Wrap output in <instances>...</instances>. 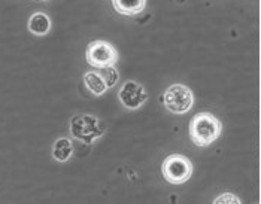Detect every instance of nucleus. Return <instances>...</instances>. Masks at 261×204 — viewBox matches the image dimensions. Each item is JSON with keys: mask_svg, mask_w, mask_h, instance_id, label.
<instances>
[{"mask_svg": "<svg viewBox=\"0 0 261 204\" xmlns=\"http://www.w3.org/2000/svg\"><path fill=\"white\" fill-rule=\"evenodd\" d=\"M221 121L209 112L197 113L190 124V137L197 146H209L221 136Z\"/></svg>", "mask_w": 261, "mask_h": 204, "instance_id": "f257e3e1", "label": "nucleus"}, {"mask_svg": "<svg viewBox=\"0 0 261 204\" xmlns=\"http://www.w3.org/2000/svg\"><path fill=\"white\" fill-rule=\"evenodd\" d=\"M164 179L172 185L185 184L193 176V163L179 154L169 155L161 165Z\"/></svg>", "mask_w": 261, "mask_h": 204, "instance_id": "f03ea898", "label": "nucleus"}, {"mask_svg": "<svg viewBox=\"0 0 261 204\" xmlns=\"http://www.w3.org/2000/svg\"><path fill=\"white\" fill-rule=\"evenodd\" d=\"M163 102L172 113H187L193 107L194 94L188 86L182 83H175L166 90Z\"/></svg>", "mask_w": 261, "mask_h": 204, "instance_id": "7ed1b4c3", "label": "nucleus"}, {"mask_svg": "<svg viewBox=\"0 0 261 204\" xmlns=\"http://www.w3.org/2000/svg\"><path fill=\"white\" fill-rule=\"evenodd\" d=\"M87 63L96 69H106L115 66L118 62V52L117 49L105 41L91 42L87 48Z\"/></svg>", "mask_w": 261, "mask_h": 204, "instance_id": "20e7f679", "label": "nucleus"}, {"mask_svg": "<svg viewBox=\"0 0 261 204\" xmlns=\"http://www.w3.org/2000/svg\"><path fill=\"white\" fill-rule=\"evenodd\" d=\"M121 104L128 109V110H135L139 109L143 103L146 102L148 96L145 88L142 86L139 82L127 81L122 86H121L120 93H118Z\"/></svg>", "mask_w": 261, "mask_h": 204, "instance_id": "39448f33", "label": "nucleus"}, {"mask_svg": "<svg viewBox=\"0 0 261 204\" xmlns=\"http://www.w3.org/2000/svg\"><path fill=\"white\" fill-rule=\"evenodd\" d=\"M84 82H85V86L88 88V91L94 96L105 94L106 90L109 88L101 72H87L84 76Z\"/></svg>", "mask_w": 261, "mask_h": 204, "instance_id": "423d86ee", "label": "nucleus"}, {"mask_svg": "<svg viewBox=\"0 0 261 204\" xmlns=\"http://www.w3.org/2000/svg\"><path fill=\"white\" fill-rule=\"evenodd\" d=\"M51 28V20L46 14L36 12L29 20V30L36 36H45Z\"/></svg>", "mask_w": 261, "mask_h": 204, "instance_id": "0eeeda50", "label": "nucleus"}, {"mask_svg": "<svg viewBox=\"0 0 261 204\" xmlns=\"http://www.w3.org/2000/svg\"><path fill=\"white\" fill-rule=\"evenodd\" d=\"M112 5L122 15H136L145 9L146 0H112Z\"/></svg>", "mask_w": 261, "mask_h": 204, "instance_id": "6e6552de", "label": "nucleus"}, {"mask_svg": "<svg viewBox=\"0 0 261 204\" xmlns=\"http://www.w3.org/2000/svg\"><path fill=\"white\" fill-rule=\"evenodd\" d=\"M72 152H73V146H72V142L69 139L63 137V139H59L57 142L54 143V148H53L54 160L64 163L72 157Z\"/></svg>", "mask_w": 261, "mask_h": 204, "instance_id": "1a4fd4ad", "label": "nucleus"}, {"mask_svg": "<svg viewBox=\"0 0 261 204\" xmlns=\"http://www.w3.org/2000/svg\"><path fill=\"white\" fill-rule=\"evenodd\" d=\"M214 204H242V201L236 194H233V192H224V194L218 195L214 200Z\"/></svg>", "mask_w": 261, "mask_h": 204, "instance_id": "9d476101", "label": "nucleus"}]
</instances>
